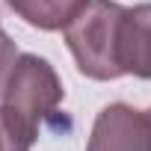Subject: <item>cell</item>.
<instances>
[{
	"instance_id": "6da1fadb",
	"label": "cell",
	"mask_w": 151,
	"mask_h": 151,
	"mask_svg": "<svg viewBox=\"0 0 151 151\" xmlns=\"http://www.w3.org/2000/svg\"><path fill=\"white\" fill-rule=\"evenodd\" d=\"M122 18H124V6H119L116 0H86L80 12L62 27L65 45L86 77L116 80L124 74L119 62Z\"/></svg>"
},
{
	"instance_id": "7a4b0ae2",
	"label": "cell",
	"mask_w": 151,
	"mask_h": 151,
	"mask_svg": "<svg viewBox=\"0 0 151 151\" xmlns=\"http://www.w3.org/2000/svg\"><path fill=\"white\" fill-rule=\"evenodd\" d=\"M59 104H62V83L53 65L36 53H21L6 80L3 104H0V113L6 116V122L24 139L36 142L42 122L50 119Z\"/></svg>"
},
{
	"instance_id": "3957f363",
	"label": "cell",
	"mask_w": 151,
	"mask_h": 151,
	"mask_svg": "<svg viewBox=\"0 0 151 151\" xmlns=\"http://www.w3.org/2000/svg\"><path fill=\"white\" fill-rule=\"evenodd\" d=\"M86 151H151V119L127 104H110L98 113Z\"/></svg>"
},
{
	"instance_id": "277c9868",
	"label": "cell",
	"mask_w": 151,
	"mask_h": 151,
	"mask_svg": "<svg viewBox=\"0 0 151 151\" xmlns=\"http://www.w3.org/2000/svg\"><path fill=\"white\" fill-rule=\"evenodd\" d=\"M119 62L124 74L151 80V3L124 9L119 27Z\"/></svg>"
},
{
	"instance_id": "5b68a950",
	"label": "cell",
	"mask_w": 151,
	"mask_h": 151,
	"mask_svg": "<svg viewBox=\"0 0 151 151\" xmlns=\"http://www.w3.org/2000/svg\"><path fill=\"white\" fill-rule=\"evenodd\" d=\"M9 9L21 15L30 27L39 30H62L80 12L86 0H6Z\"/></svg>"
},
{
	"instance_id": "8992f818",
	"label": "cell",
	"mask_w": 151,
	"mask_h": 151,
	"mask_svg": "<svg viewBox=\"0 0 151 151\" xmlns=\"http://www.w3.org/2000/svg\"><path fill=\"white\" fill-rule=\"evenodd\" d=\"M18 56H21V53H18L15 42H12L6 33H0V95H3V89H6V80H9V74H12Z\"/></svg>"
},
{
	"instance_id": "52a82bcc",
	"label": "cell",
	"mask_w": 151,
	"mask_h": 151,
	"mask_svg": "<svg viewBox=\"0 0 151 151\" xmlns=\"http://www.w3.org/2000/svg\"><path fill=\"white\" fill-rule=\"evenodd\" d=\"M30 148H33V142L24 139V136L6 122V116L0 113V151H30Z\"/></svg>"
},
{
	"instance_id": "ba28073f",
	"label": "cell",
	"mask_w": 151,
	"mask_h": 151,
	"mask_svg": "<svg viewBox=\"0 0 151 151\" xmlns=\"http://www.w3.org/2000/svg\"><path fill=\"white\" fill-rule=\"evenodd\" d=\"M148 119H151V110H148Z\"/></svg>"
},
{
	"instance_id": "9c48e42d",
	"label": "cell",
	"mask_w": 151,
	"mask_h": 151,
	"mask_svg": "<svg viewBox=\"0 0 151 151\" xmlns=\"http://www.w3.org/2000/svg\"><path fill=\"white\" fill-rule=\"evenodd\" d=\"M0 33H3V30H0Z\"/></svg>"
}]
</instances>
